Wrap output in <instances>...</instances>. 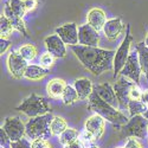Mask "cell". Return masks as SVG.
Wrapping results in <instances>:
<instances>
[{"instance_id":"cell-9","label":"cell","mask_w":148,"mask_h":148,"mask_svg":"<svg viewBox=\"0 0 148 148\" xmlns=\"http://www.w3.org/2000/svg\"><path fill=\"white\" fill-rule=\"evenodd\" d=\"M1 128L8 135L11 142L18 141V140L26 136V126L24 125L23 121L17 116L6 117Z\"/></svg>"},{"instance_id":"cell-26","label":"cell","mask_w":148,"mask_h":148,"mask_svg":"<svg viewBox=\"0 0 148 148\" xmlns=\"http://www.w3.org/2000/svg\"><path fill=\"white\" fill-rule=\"evenodd\" d=\"M18 52L20 53V56L27 60V62H31L36 58L37 53H38V51H37V47L33 45V44H25L23 45L18 49Z\"/></svg>"},{"instance_id":"cell-16","label":"cell","mask_w":148,"mask_h":148,"mask_svg":"<svg viewBox=\"0 0 148 148\" xmlns=\"http://www.w3.org/2000/svg\"><path fill=\"white\" fill-rule=\"evenodd\" d=\"M94 91L98 96H100L103 101H106L110 106H113L114 108H120L119 107L117 97H116V94H115V90H114V88L109 83H102V84L95 85Z\"/></svg>"},{"instance_id":"cell-36","label":"cell","mask_w":148,"mask_h":148,"mask_svg":"<svg viewBox=\"0 0 148 148\" xmlns=\"http://www.w3.org/2000/svg\"><path fill=\"white\" fill-rule=\"evenodd\" d=\"M126 148H143L141 142L136 138H128L126 141Z\"/></svg>"},{"instance_id":"cell-40","label":"cell","mask_w":148,"mask_h":148,"mask_svg":"<svg viewBox=\"0 0 148 148\" xmlns=\"http://www.w3.org/2000/svg\"><path fill=\"white\" fill-rule=\"evenodd\" d=\"M87 148H100L97 145H91V146H89V147H87Z\"/></svg>"},{"instance_id":"cell-32","label":"cell","mask_w":148,"mask_h":148,"mask_svg":"<svg viewBox=\"0 0 148 148\" xmlns=\"http://www.w3.org/2000/svg\"><path fill=\"white\" fill-rule=\"evenodd\" d=\"M10 148H32V143H31V141L25 136V138H23V139L18 140V141L11 142Z\"/></svg>"},{"instance_id":"cell-3","label":"cell","mask_w":148,"mask_h":148,"mask_svg":"<svg viewBox=\"0 0 148 148\" xmlns=\"http://www.w3.org/2000/svg\"><path fill=\"white\" fill-rule=\"evenodd\" d=\"M53 115L47 113L45 115L32 117L26 123V138L29 140L36 139H50L52 136L51 132V121Z\"/></svg>"},{"instance_id":"cell-17","label":"cell","mask_w":148,"mask_h":148,"mask_svg":"<svg viewBox=\"0 0 148 148\" xmlns=\"http://www.w3.org/2000/svg\"><path fill=\"white\" fill-rule=\"evenodd\" d=\"M87 20L90 26H92L96 31H103V27L107 23V16L106 12L98 7H94L88 12Z\"/></svg>"},{"instance_id":"cell-11","label":"cell","mask_w":148,"mask_h":148,"mask_svg":"<svg viewBox=\"0 0 148 148\" xmlns=\"http://www.w3.org/2000/svg\"><path fill=\"white\" fill-rule=\"evenodd\" d=\"M100 43V34L89 24H85L78 27V45L97 47Z\"/></svg>"},{"instance_id":"cell-43","label":"cell","mask_w":148,"mask_h":148,"mask_svg":"<svg viewBox=\"0 0 148 148\" xmlns=\"http://www.w3.org/2000/svg\"><path fill=\"white\" fill-rule=\"evenodd\" d=\"M0 148H6V147H4V146H0Z\"/></svg>"},{"instance_id":"cell-28","label":"cell","mask_w":148,"mask_h":148,"mask_svg":"<svg viewBox=\"0 0 148 148\" xmlns=\"http://www.w3.org/2000/svg\"><path fill=\"white\" fill-rule=\"evenodd\" d=\"M148 107H146L140 100L139 101H130L128 104V110L130 116H135V115H143L147 112Z\"/></svg>"},{"instance_id":"cell-2","label":"cell","mask_w":148,"mask_h":148,"mask_svg":"<svg viewBox=\"0 0 148 148\" xmlns=\"http://www.w3.org/2000/svg\"><path fill=\"white\" fill-rule=\"evenodd\" d=\"M88 109L92 110L95 114H98L104 120H107L110 123H113L114 126H116L119 128L125 126L129 121V119L122 112H120V110H117L113 106H110L109 103L103 101L95 91L88 98Z\"/></svg>"},{"instance_id":"cell-41","label":"cell","mask_w":148,"mask_h":148,"mask_svg":"<svg viewBox=\"0 0 148 148\" xmlns=\"http://www.w3.org/2000/svg\"><path fill=\"white\" fill-rule=\"evenodd\" d=\"M145 44L148 46V33H147V37H146V40H145Z\"/></svg>"},{"instance_id":"cell-19","label":"cell","mask_w":148,"mask_h":148,"mask_svg":"<svg viewBox=\"0 0 148 148\" xmlns=\"http://www.w3.org/2000/svg\"><path fill=\"white\" fill-rule=\"evenodd\" d=\"M4 14L8 18V20L12 23V25H13V29L17 30L18 32H20L24 37H27V30H26V25L25 23H24L23 18H20L19 16H17L13 11L11 10L8 3H6L5 5V10H4Z\"/></svg>"},{"instance_id":"cell-12","label":"cell","mask_w":148,"mask_h":148,"mask_svg":"<svg viewBox=\"0 0 148 148\" xmlns=\"http://www.w3.org/2000/svg\"><path fill=\"white\" fill-rule=\"evenodd\" d=\"M84 129L89 132L97 141L101 140L106 130V120L98 114H92L85 121Z\"/></svg>"},{"instance_id":"cell-15","label":"cell","mask_w":148,"mask_h":148,"mask_svg":"<svg viewBox=\"0 0 148 148\" xmlns=\"http://www.w3.org/2000/svg\"><path fill=\"white\" fill-rule=\"evenodd\" d=\"M123 32H125V24L122 23L121 18H113L107 20L106 25L103 27V33L106 36V38L110 42L119 39Z\"/></svg>"},{"instance_id":"cell-44","label":"cell","mask_w":148,"mask_h":148,"mask_svg":"<svg viewBox=\"0 0 148 148\" xmlns=\"http://www.w3.org/2000/svg\"><path fill=\"white\" fill-rule=\"evenodd\" d=\"M116 148H126V147H116Z\"/></svg>"},{"instance_id":"cell-6","label":"cell","mask_w":148,"mask_h":148,"mask_svg":"<svg viewBox=\"0 0 148 148\" xmlns=\"http://www.w3.org/2000/svg\"><path fill=\"white\" fill-rule=\"evenodd\" d=\"M136 85L139 84L132 82L130 79L123 76H120L115 82L114 90H115L117 101H119V107L121 110L128 109L129 102L133 101V91L136 88Z\"/></svg>"},{"instance_id":"cell-27","label":"cell","mask_w":148,"mask_h":148,"mask_svg":"<svg viewBox=\"0 0 148 148\" xmlns=\"http://www.w3.org/2000/svg\"><path fill=\"white\" fill-rule=\"evenodd\" d=\"M13 30V25L5 14L0 17V36H1V39H7Z\"/></svg>"},{"instance_id":"cell-8","label":"cell","mask_w":148,"mask_h":148,"mask_svg":"<svg viewBox=\"0 0 148 148\" xmlns=\"http://www.w3.org/2000/svg\"><path fill=\"white\" fill-rule=\"evenodd\" d=\"M29 66V62L25 60L20 53L18 52V50H12L7 57V69L11 73V76L16 78V79H20L23 77H25V72L26 69Z\"/></svg>"},{"instance_id":"cell-25","label":"cell","mask_w":148,"mask_h":148,"mask_svg":"<svg viewBox=\"0 0 148 148\" xmlns=\"http://www.w3.org/2000/svg\"><path fill=\"white\" fill-rule=\"evenodd\" d=\"M69 127H68V123L66 121L60 117V116H53L52 121H51V132H52V135H59L63 133L64 130H66Z\"/></svg>"},{"instance_id":"cell-21","label":"cell","mask_w":148,"mask_h":148,"mask_svg":"<svg viewBox=\"0 0 148 148\" xmlns=\"http://www.w3.org/2000/svg\"><path fill=\"white\" fill-rule=\"evenodd\" d=\"M135 50L138 52L139 56V62L141 65V70L145 73V76L148 81V46L145 44V42H141L139 44H136L135 46Z\"/></svg>"},{"instance_id":"cell-5","label":"cell","mask_w":148,"mask_h":148,"mask_svg":"<svg viewBox=\"0 0 148 148\" xmlns=\"http://www.w3.org/2000/svg\"><path fill=\"white\" fill-rule=\"evenodd\" d=\"M121 138L145 139L148 135V120L143 115H135L129 119L125 126L120 128Z\"/></svg>"},{"instance_id":"cell-24","label":"cell","mask_w":148,"mask_h":148,"mask_svg":"<svg viewBox=\"0 0 148 148\" xmlns=\"http://www.w3.org/2000/svg\"><path fill=\"white\" fill-rule=\"evenodd\" d=\"M62 101H63L65 106H71L73 103H76L77 101H79L78 94L72 85H66V88L63 92V96H62Z\"/></svg>"},{"instance_id":"cell-29","label":"cell","mask_w":148,"mask_h":148,"mask_svg":"<svg viewBox=\"0 0 148 148\" xmlns=\"http://www.w3.org/2000/svg\"><path fill=\"white\" fill-rule=\"evenodd\" d=\"M7 3L10 5V7H11V10L13 11L17 16H19L20 18H24L25 14L27 13L23 0H8Z\"/></svg>"},{"instance_id":"cell-23","label":"cell","mask_w":148,"mask_h":148,"mask_svg":"<svg viewBox=\"0 0 148 148\" xmlns=\"http://www.w3.org/2000/svg\"><path fill=\"white\" fill-rule=\"evenodd\" d=\"M79 135H81V133L77 129H75V128H68L66 130H64L58 136L59 138L58 141H59L60 145H63V147H64V146H68V145H70L72 142L77 141L79 139Z\"/></svg>"},{"instance_id":"cell-14","label":"cell","mask_w":148,"mask_h":148,"mask_svg":"<svg viewBox=\"0 0 148 148\" xmlns=\"http://www.w3.org/2000/svg\"><path fill=\"white\" fill-rule=\"evenodd\" d=\"M45 46L47 52H50L56 58H63L66 55V49L64 42L60 39V37L58 34H51L46 37L44 39Z\"/></svg>"},{"instance_id":"cell-35","label":"cell","mask_w":148,"mask_h":148,"mask_svg":"<svg viewBox=\"0 0 148 148\" xmlns=\"http://www.w3.org/2000/svg\"><path fill=\"white\" fill-rule=\"evenodd\" d=\"M0 146H4L6 148H10V146H11V140L3 128L0 129Z\"/></svg>"},{"instance_id":"cell-10","label":"cell","mask_w":148,"mask_h":148,"mask_svg":"<svg viewBox=\"0 0 148 148\" xmlns=\"http://www.w3.org/2000/svg\"><path fill=\"white\" fill-rule=\"evenodd\" d=\"M141 72H142V70H141V65L139 62V56H138L136 50H134L133 52H130V55L126 62V65L123 66V69L120 72V76L127 77L132 82L139 84Z\"/></svg>"},{"instance_id":"cell-39","label":"cell","mask_w":148,"mask_h":148,"mask_svg":"<svg viewBox=\"0 0 148 148\" xmlns=\"http://www.w3.org/2000/svg\"><path fill=\"white\" fill-rule=\"evenodd\" d=\"M140 101H141L146 107H148V89L142 91V95H141Z\"/></svg>"},{"instance_id":"cell-33","label":"cell","mask_w":148,"mask_h":148,"mask_svg":"<svg viewBox=\"0 0 148 148\" xmlns=\"http://www.w3.org/2000/svg\"><path fill=\"white\" fill-rule=\"evenodd\" d=\"M32 148H52L51 142L47 139H36L31 141Z\"/></svg>"},{"instance_id":"cell-30","label":"cell","mask_w":148,"mask_h":148,"mask_svg":"<svg viewBox=\"0 0 148 148\" xmlns=\"http://www.w3.org/2000/svg\"><path fill=\"white\" fill-rule=\"evenodd\" d=\"M55 62H56V57L53 55H51L50 52H45L39 58V63H40L39 65H42L43 68H45V69L49 70L51 66H53Z\"/></svg>"},{"instance_id":"cell-1","label":"cell","mask_w":148,"mask_h":148,"mask_svg":"<svg viewBox=\"0 0 148 148\" xmlns=\"http://www.w3.org/2000/svg\"><path fill=\"white\" fill-rule=\"evenodd\" d=\"M71 50L82 65L96 76L114 69V57L116 53L114 50H104L98 46L91 47L83 45H72Z\"/></svg>"},{"instance_id":"cell-22","label":"cell","mask_w":148,"mask_h":148,"mask_svg":"<svg viewBox=\"0 0 148 148\" xmlns=\"http://www.w3.org/2000/svg\"><path fill=\"white\" fill-rule=\"evenodd\" d=\"M47 73H49V70L43 68L42 65L29 64L26 72H25V78L31 79V81H40L47 75Z\"/></svg>"},{"instance_id":"cell-13","label":"cell","mask_w":148,"mask_h":148,"mask_svg":"<svg viewBox=\"0 0 148 148\" xmlns=\"http://www.w3.org/2000/svg\"><path fill=\"white\" fill-rule=\"evenodd\" d=\"M56 34L60 37V39L70 46L78 44V27L75 23L64 24L56 29Z\"/></svg>"},{"instance_id":"cell-42","label":"cell","mask_w":148,"mask_h":148,"mask_svg":"<svg viewBox=\"0 0 148 148\" xmlns=\"http://www.w3.org/2000/svg\"><path fill=\"white\" fill-rule=\"evenodd\" d=\"M143 116H145V117H146V119L148 120V109H147V112H146V113L143 114Z\"/></svg>"},{"instance_id":"cell-34","label":"cell","mask_w":148,"mask_h":148,"mask_svg":"<svg viewBox=\"0 0 148 148\" xmlns=\"http://www.w3.org/2000/svg\"><path fill=\"white\" fill-rule=\"evenodd\" d=\"M24 5H25V8L27 12H32L34 11L37 7H38L40 0H23Z\"/></svg>"},{"instance_id":"cell-38","label":"cell","mask_w":148,"mask_h":148,"mask_svg":"<svg viewBox=\"0 0 148 148\" xmlns=\"http://www.w3.org/2000/svg\"><path fill=\"white\" fill-rule=\"evenodd\" d=\"M63 148H87V147H85L84 143L78 139L77 141L72 142V143H70V145H68V146H64Z\"/></svg>"},{"instance_id":"cell-31","label":"cell","mask_w":148,"mask_h":148,"mask_svg":"<svg viewBox=\"0 0 148 148\" xmlns=\"http://www.w3.org/2000/svg\"><path fill=\"white\" fill-rule=\"evenodd\" d=\"M79 140L84 143L85 147H89V146H91V145H95V142L97 141V140L92 136V135H91L89 132H87L85 129L81 133V135H79Z\"/></svg>"},{"instance_id":"cell-37","label":"cell","mask_w":148,"mask_h":148,"mask_svg":"<svg viewBox=\"0 0 148 148\" xmlns=\"http://www.w3.org/2000/svg\"><path fill=\"white\" fill-rule=\"evenodd\" d=\"M10 45H11L10 40H7V39H0V53L4 55L7 51V49L10 47Z\"/></svg>"},{"instance_id":"cell-7","label":"cell","mask_w":148,"mask_h":148,"mask_svg":"<svg viewBox=\"0 0 148 148\" xmlns=\"http://www.w3.org/2000/svg\"><path fill=\"white\" fill-rule=\"evenodd\" d=\"M133 42V36L130 33V25L127 24V31H126V37L123 38L121 45L116 50L115 57H114V78H116L117 75H120L121 70L126 65V62L130 55V45Z\"/></svg>"},{"instance_id":"cell-4","label":"cell","mask_w":148,"mask_h":148,"mask_svg":"<svg viewBox=\"0 0 148 148\" xmlns=\"http://www.w3.org/2000/svg\"><path fill=\"white\" fill-rule=\"evenodd\" d=\"M16 110L24 113L30 119H32V117H38L47 113H51V107L47 98L43 96H38L34 92H32L29 97H26L20 103V106L16 107Z\"/></svg>"},{"instance_id":"cell-18","label":"cell","mask_w":148,"mask_h":148,"mask_svg":"<svg viewBox=\"0 0 148 148\" xmlns=\"http://www.w3.org/2000/svg\"><path fill=\"white\" fill-rule=\"evenodd\" d=\"M73 88L76 89L81 101L88 100L94 92V85L89 78H78L73 82Z\"/></svg>"},{"instance_id":"cell-20","label":"cell","mask_w":148,"mask_h":148,"mask_svg":"<svg viewBox=\"0 0 148 148\" xmlns=\"http://www.w3.org/2000/svg\"><path fill=\"white\" fill-rule=\"evenodd\" d=\"M66 83L64 79L62 78H52L50 82L46 85V91L51 98L53 100H58V98H62L63 96V92L66 88Z\"/></svg>"}]
</instances>
